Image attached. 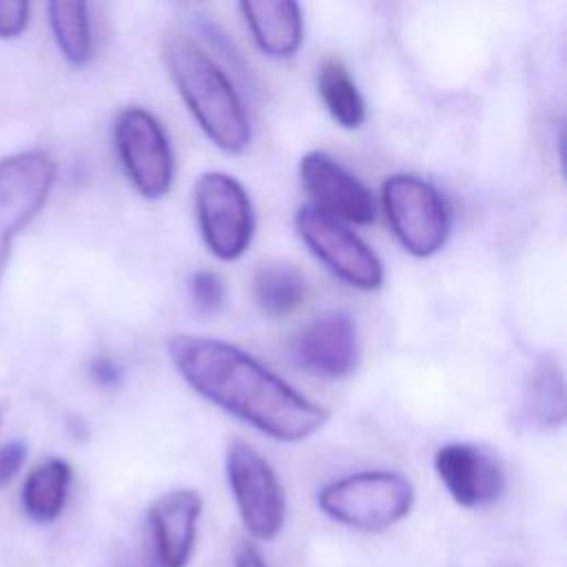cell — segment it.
I'll return each mask as SVG.
<instances>
[{
  "label": "cell",
  "instance_id": "1",
  "mask_svg": "<svg viewBox=\"0 0 567 567\" xmlns=\"http://www.w3.org/2000/svg\"><path fill=\"white\" fill-rule=\"evenodd\" d=\"M168 357L195 392L277 441H303L328 421L321 405L237 346L175 334L168 339Z\"/></svg>",
  "mask_w": 567,
  "mask_h": 567
},
{
  "label": "cell",
  "instance_id": "2",
  "mask_svg": "<svg viewBox=\"0 0 567 567\" xmlns=\"http://www.w3.org/2000/svg\"><path fill=\"white\" fill-rule=\"evenodd\" d=\"M162 55L173 84L202 131L219 148L241 153L250 142V122L221 66L184 33H171L162 44Z\"/></svg>",
  "mask_w": 567,
  "mask_h": 567
},
{
  "label": "cell",
  "instance_id": "3",
  "mask_svg": "<svg viewBox=\"0 0 567 567\" xmlns=\"http://www.w3.org/2000/svg\"><path fill=\"white\" fill-rule=\"evenodd\" d=\"M317 503L328 518L346 527L381 532L410 514L414 487L399 472H357L323 485Z\"/></svg>",
  "mask_w": 567,
  "mask_h": 567
},
{
  "label": "cell",
  "instance_id": "4",
  "mask_svg": "<svg viewBox=\"0 0 567 567\" xmlns=\"http://www.w3.org/2000/svg\"><path fill=\"white\" fill-rule=\"evenodd\" d=\"M381 202L392 233L410 255L430 257L443 248L450 213L430 182L408 173L390 175L381 186Z\"/></svg>",
  "mask_w": 567,
  "mask_h": 567
},
{
  "label": "cell",
  "instance_id": "5",
  "mask_svg": "<svg viewBox=\"0 0 567 567\" xmlns=\"http://www.w3.org/2000/svg\"><path fill=\"white\" fill-rule=\"evenodd\" d=\"M193 193L208 250L224 261L241 257L255 233L252 204L241 182L224 171H208L199 175Z\"/></svg>",
  "mask_w": 567,
  "mask_h": 567
},
{
  "label": "cell",
  "instance_id": "6",
  "mask_svg": "<svg viewBox=\"0 0 567 567\" xmlns=\"http://www.w3.org/2000/svg\"><path fill=\"white\" fill-rule=\"evenodd\" d=\"M295 226L308 250L339 279L359 290L383 284V264L377 252L343 221L306 204L295 215Z\"/></svg>",
  "mask_w": 567,
  "mask_h": 567
},
{
  "label": "cell",
  "instance_id": "7",
  "mask_svg": "<svg viewBox=\"0 0 567 567\" xmlns=\"http://www.w3.org/2000/svg\"><path fill=\"white\" fill-rule=\"evenodd\" d=\"M226 476L248 534L272 540L286 520V494L272 465L252 445L233 441L226 452Z\"/></svg>",
  "mask_w": 567,
  "mask_h": 567
},
{
  "label": "cell",
  "instance_id": "8",
  "mask_svg": "<svg viewBox=\"0 0 567 567\" xmlns=\"http://www.w3.org/2000/svg\"><path fill=\"white\" fill-rule=\"evenodd\" d=\"M55 173V159L44 151H22L0 159V281L13 239L47 204Z\"/></svg>",
  "mask_w": 567,
  "mask_h": 567
},
{
  "label": "cell",
  "instance_id": "9",
  "mask_svg": "<svg viewBox=\"0 0 567 567\" xmlns=\"http://www.w3.org/2000/svg\"><path fill=\"white\" fill-rule=\"evenodd\" d=\"M113 135L120 162L137 193L146 199L164 197L173 184V151L159 120L142 106H128L120 111Z\"/></svg>",
  "mask_w": 567,
  "mask_h": 567
},
{
  "label": "cell",
  "instance_id": "10",
  "mask_svg": "<svg viewBox=\"0 0 567 567\" xmlns=\"http://www.w3.org/2000/svg\"><path fill=\"white\" fill-rule=\"evenodd\" d=\"M299 175L303 188L312 197L310 206L339 221H374L377 206L370 188L328 153H306L299 162Z\"/></svg>",
  "mask_w": 567,
  "mask_h": 567
},
{
  "label": "cell",
  "instance_id": "11",
  "mask_svg": "<svg viewBox=\"0 0 567 567\" xmlns=\"http://www.w3.org/2000/svg\"><path fill=\"white\" fill-rule=\"evenodd\" d=\"M299 368L323 379H343L359 363V337L350 315L330 310L315 317L292 341Z\"/></svg>",
  "mask_w": 567,
  "mask_h": 567
},
{
  "label": "cell",
  "instance_id": "12",
  "mask_svg": "<svg viewBox=\"0 0 567 567\" xmlns=\"http://www.w3.org/2000/svg\"><path fill=\"white\" fill-rule=\"evenodd\" d=\"M434 470L461 507H483L501 498L505 472L501 461L474 443H445L434 454Z\"/></svg>",
  "mask_w": 567,
  "mask_h": 567
},
{
  "label": "cell",
  "instance_id": "13",
  "mask_svg": "<svg viewBox=\"0 0 567 567\" xmlns=\"http://www.w3.org/2000/svg\"><path fill=\"white\" fill-rule=\"evenodd\" d=\"M204 501L199 492L179 487L162 494L148 507V529L157 567H186L195 547Z\"/></svg>",
  "mask_w": 567,
  "mask_h": 567
},
{
  "label": "cell",
  "instance_id": "14",
  "mask_svg": "<svg viewBox=\"0 0 567 567\" xmlns=\"http://www.w3.org/2000/svg\"><path fill=\"white\" fill-rule=\"evenodd\" d=\"M257 47L272 58H290L301 44V9L292 0H261L239 4Z\"/></svg>",
  "mask_w": 567,
  "mask_h": 567
},
{
  "label": "cell",
  "instance_id": "15",
  "mask_svg": "<svg viewBox=\"0 0 567 567\" xmlns=\"http://www.w3.org/2000/svg\"><path fill=\"white\" fill-rule=\"evenodd\" d=\"M523 416L538 430L560 427L565 421V379L560 363L551 354L538 357L527 372Z\"/></svg>",
  "mask_w": 567,
  "mask_h": 567
},
{
  "label": "cell",
  "instance_id": "16",
  "mask_svg": "<svg viewBox=\"0 0 567 567\" xmlns=\"http://www.w3.org/2000/svg\"><path fill=\"white\" fill-rule=\"evenodd\" d=\"M71 478L73 470L64 458L53 456L38 463L24 478L20 494L22 512L27 518L38 525L53 523L66 505Z\"/></svg>",
  "mask_w": 567,
  "mask_h": 567
},
{
  "label": "cell",
  "instance_id": "17",
  "mask_svg": "<svg viewBox=\"0 0 567 567\" xmlns=\"http://www.w3.org/2000/svg\"><path fill=\"white\" fill-rule=\"evenodd\" d=\"M252 299L270 317L290 315L306 299V279L292 264L264 261L252 275Z\"/></svg>",
  "mask_w": 567,
  "mask_h": 567
},
{
  "label": "cell",
  "instance_id": "18",
  "mask_svg": "<svg viewBox=\"0 0 567 567\" xmlns=\"http://www.w3.org/2000/svg\"><path fill=\"white\" fill-rule=\"evenodd\" d=\"M317 89L337 124L343 128H359L365 122V102L341 60H323L317 73Z\"/></svg>",
  "mask_w": 567,
  "mask_h": 567
},
{
  "label": "cell",
  "instance_id": "19",
  "mask_svg": "<svg viewBox=\"0 0 567 567\" xmlns=\"http://www.w3.org/2000/svg\"><path fill=\"white\" fill-rule=\"evenodd\" d=\"M47 9L53 38L64 60L75 66L86 64L93 51L89 7L84 2H51Z\"/></svg>",
  "mask_w": 567,
  "mask_h": 567
},
{
  "label": "cell",
  "instance_id": "20",
  "mask_svg": "<svg viewBox=\"0 0 567 567\" xmlns=\"http://www.w3.org/2000/svg\"><path fill=\"white\" fill-rule=\"evenodd\" d=\"M188 290L195 308L204 315H215L221 310L224 299H226V288L224 281L217 272L213 270H197L188 279Z\"/></svg>",
  "mask_w": 567,
  "mask_h": 567
},
{
  "label": "cell",
  "instance_id": "21",
  "mask_svg": "<svg viewBox=\"0 0 567 567\" xmlns=\"http://www.w3.org/2000/svg\"><path fill=\"white\" fill-rule=\"evenodd\" d=\"M29 2L24 0H0V38H18L29 24Z\"/></svg>",
  "mask_w": 567,
  "mask_h": 567
},
{
  "label": "cell",
  "instance_id": "22",
  "mask_svg": "<svg viewBox=\"0 0 567 567\" xmlns=\"http://www.w3.org/2000/svg\"><path fill=\"white\" fill-rule=\"evenodd\" d=\"M27 458V445L22 441H9L0 445V489L7 487Z\"/></svg>",
  "mask_w": 567,
  "mask_h": 567
},
{
  "label": "cell",
  "instance_id": "23",
  "mask_svg": "<svg viewBox=\"0 0 567 567\" xmlns=\"http://www.w3.org/2000/svg\"><path fill=\"white\" fill-rule=\"evenodd\" d=\"M91 377H93L100 385H104V388H113V385H117V383H120L122 372H120V368H117L111 359L100 357V359H95V361H93V365H91Z\"/></svg>",
  "mask_w": 567,
  "mask_h": 567
},
{
  "label": "cell",
  "instance_id": "24",
  "mask_svg": "<svg viewBox=\"0 0 567 567\" xmlns=\"http://www.w3.org/2000/svg\"><path fill=\"white\" fill-rule=\"evenodd\" d=\"M235 567H268V565L255 545L244 543L235 556Z\"/></svg>",
  "mask_w": 567,
  "mask_h": 567
},
{
  "label": "cell",
  "instance_id": "25",
  "mask_svg": "<svg viewBox=\"0 0 567 567\" xmlns=\"http://www.w3.org/2000/svg\"><path fill=\"white\" fill-rule=\"evenodd\" d=\"M115 567H142V565H137V563H131V560H126V563H120V565H115Z\"/></svg>",
  "mask_w": 567,
  "mask_h": 567
}]
</instances>
